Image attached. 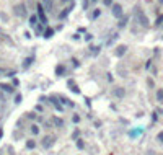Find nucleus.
I'll list each match as a JSON object with an SVG mask.
<instances>
[{"label": "nucleus", "mask_w": 163, "mask_h": 155, "mask_svg": "<svg viewBox=\"0 0 163 155\" xmlns=\"http://www.w3.org/2000/svg\"><path fill=\"white\" fill-rule=\"evenodd\" d=\"M90 3H91L90 0H82V8L87 12V10H88V7H90Z\"/></svg>", "instance_id": "c756f323"}, {"label": "nucleus", "mask_w": 163, "mask_h": 155, "mask_svg": "<svg viewBox=\"0 0 163 155\" xmlns=\"http://www.w3.org/2000/svg\"><path fill=\"white\" fill-rule=\"evenodd\" d=\"M42 147H44V149H51V147L55 144V137L54 136H46L44 139H42Z\"/></svg>", "instance_id": "6e6552de"}, {"label": "nucleus", "mask_w": 163, "mask_h": 155, "mask_svg": "<svg viewBox=\"0 0 163 155\" xmlns=\"http://www.w3.org/2000/svg\"><path fill=\"white\" fill-rule=\"evenodd\" d=\"M152 121H153V123H157V121H158V113H157V111H153V113H152Z\"/></svg>", "instance_id": "58836bf2"}, {"label": "nucleus", "mask_w": 163, "mask_h": 155, "mask_svg": "<svg viewBox=\"0 0 163 155\" xmlns=\"http://www.w3.org/2000/svg\"><path fill=\"white\" fill-rule=\"evenodd\" d=\"M54 72H55V75H57V77H64L67 74V69H65V65H64V64H57Z\"/></svg>", "instance_id": "f8f14e48"}, {"label": "nucleus", "mask_w": 163, "mask_h": 155, "mask_svg": "<svg viewBox=\"0 0 163 155\" xmlns=\"http://www.w3.org/2000/svg\"><path fill=\"white\" fill-rule=\"evenodd\" d=\"M74 8H75V2H72L69 7H65V8H64V10L59 13V17H57V18H59V20H65V18L70 15V13H72V10H74Z\"/></svg>", "instance_id": "423d86ee"}, {"label": "nucleus", "mask_w": 163, "mask_h": 155, "mask_svg": "<svg viewBox=\"0 0 163 155\" xmlns=\"http://www.w3.org/2000/svg\"><path fill=\"white\" fill-rule=\"evenodd\" d=\"M59 100H60V103L62 104H65V106H70V108H75V103L72 101V100H69V98H65V96H59Z\"/></svg>", "instance_id": "f3484780"}, {"label": "nucleus", "mask_w": 163, "mask_h": 155, "mask_svg": "<svg viewBox=\"0 0 163 155\" xmlns=\"http://www.w3.org/2000/svg\"><path fill=\"white\" fill-rule=\"evenodd\" d=\"M26 118H28V119H33V121H34V119H38V114H36L34 111H33V113H26Z\"/></svg>", "instance_id": "2f4dec72"}, {"label": "nucleus", "mask_w": 163, "mask_h": 155, "mask_svg": "<svg viewBox=\"0 0 163 155\" xmlns=\"http://www.w3.org/2000/svg\"><path fill=\"white\" fill-rule=\"evenodd\" d=\"M85 103H87V106L91 108V101H90V98H85Z\"/></svg>", "instance_id": "09e8293b"}, {"label": "nucleus", "mask_w": 163, "mask_h": 155, "mask_svg": "<svg viewBox=\"0 0 163 155\" xmlns=\"http://www.w3.org/2000/svg\"><path fill=\"white\" fill-rule=\"evenodd\" d=\"M52 123H49V121H44V124H42V128H46V129H49V128H52Z\"/></svg>", "instance_id": "a19ab883"}, {"label": "nucleus", "mask_w": 163, "mask_h": 155, "mask_svg": "<svg viewBox=\"0 0 163 155\" xmlns=\"http://www.w3.org/2000/svg\"><path fill=\"white\" fill-rule=\"evenodd\" d=\"M13 103H15V104H21V103H23V95H21V93H15V100H13Z\"/></svg>", "instance_id": "b1692460"}, {"label": "nucleus", "mask_w": 163, "mask_h": 155, "mask_svg": "<svg viewBox=\"0 0 163 155\" xmlns=\"http://www.w3.org/2000/svg\"><path fill=\"white\" fill-rule=\"evenodd\" d=\"M0 20H2V22H3V23H7V22H8V17H7V15H5V13L2 12V13H0Z\"/></svg>", "instance_id": "ea45409f"}, {"label": "nucleus", "mask_w": 163, "mask_h": 155, "mask_svg": "<svg viewBox=\"0 0 163 155\" xmlns=\"http://www.w3.org/2000/svg\"><path fill=\"white\" fill-rule=\"evenodd\" d=\"M80 38H82V36H80V33H75V34H72V39H74V41H80Z\"/></svg>", "instance_id": "79ce46f5"}, {"label": "nucleus", "mask_w": 163, "mask_h": 155, "mask_svg": "<svg viewBox=\"0 0 163 155\" xmlns=\"http://www.w3.org/2000/svg\"><path fill=\"white\" fill-rule=\"evenodd\" d=\"M153 25H155V26H163V15H158Z\"/></svg>", "instance_id": "c85d7f7f"}, {"label": "nucleus", "mask_w": 163, "mask_h": 155, "mask_svg": "<svg viewBox=\"0 0 163 155\" xmlns=\"http://www.w3.org/2000/svg\"><path fill=\"white\" fill-rule=\"evenodd\" d=\"M127 23H129V15H124L121 20H119L117 28H119V30H122V28H126V26H127Z\"/></svg>", "instance_id": "6ab92c4d"}, {"label": "nucleus", "mask_w": 163, "mask_h": 155, "mask_svg": "<svg viewBox=\"0 0 163 155\" xmlns=\"http://www.w3.org/2000/svg\"><path fill=\"white\" fill-rule=\"evenodd\" d=\"M157 140H158L160 144H163V131H160V132L157 134Z\"/></svg>", "instance_id": "4c0bfd02"}, {"label": "nucleus", "mask_w": 163, "mask_h": 155, "mask_svg": "<svg viewBox=\"0 0 163 155\" xmlns=\"http://www.w3.org/2000/svg\"><path fill=\"white\" fill-rule=\"evenodd\" d=\"M70 62H72V65H74L75 69H79V67H80V62H79V59L72 57V59H70Z\"/></svg>", "instance_id": "473e14b6"}, {"label": "nucleus", "mask_w": 163, "mask_h": 155, "mask_svg": "<svg viewBox=\"0 0 163 155\" xmlns=\"http://www.w3.org/2000/svg\"><path fill=\"white\" fill-rule=\"evenodd\" d=\"M12 85H13V87H18V85H20V80L17 79V77H13V82H12Z\"/></svg>", "instance_id": "c03bdc74"}, {"label": "nucleus", "mask_w": 163, "mask_h": 155, "mask_svg": "<svg viewBox=\"0 0 163 155\" xmlns=\"http://www.w3.org/2000/svg\"><path fill=\"white\" fill-rule=\"evenodd\" d=\"M147 85H148V88H153V87H155L153 79H150V77H148V79H147Z\"/></svg>", "instance_id": "c9c22d12"}, {"label": "nucleus", "mask_w": 163, "mask_h": 155, "mask_svg": "<svg viewBox=\"0 0 163 155\" xmlns=\"http://www.w3.org/2000/svg\"><path fill=\"white\" fill-rule=\"evenodd\" d=\"M83 39H85V43H90L91 39H93V34L91 33H85V36H83Z\"/></svg>", "instance_id": "7c9ffc66"}, {"label": "nucleus", "mask_w": 163, "mask_h": 155, "mask_svg": "<svg viewBox=\"0 0 163 155\" xmlns=\"http://www.w3.org/2000/svg\"><path fill=\"white\" fill-rule=\"evenodd\" d=\"M101 126V121H95V128H100Z\"/></svg>", "instance_id": "864d4df0"}, {"label": "nucleus", "mask_w": 163, "mask_h": 155, "mask_svg": "<svg viewBox=\"0 0 163 155\" xmlns=\"http://www.w3.org/2000/svg\"><path fill=\"white\" fill-rule=\"evenodd\" d=\"M7 77H10V79H13V77H15V72H7Z\"/></svg>", "instance_id": "3c124183"}, {"label": "nucleus", "mask_w": 163, "mask_h": 155, "mask_svg": "<svg viewBox=\"0 0 163 155\" xmlns=\"http://www.w3.org/2000/svg\"><path fill=\"white\" fill-rule=\"evenodd\" d=\"M54 33H55V28H51V26H46V30L44 33H42V38L44 39H51L54 36Z\"/></svg>", "instance_id": "ddd939ff"}, {"label": "nucleus", "mask_w": 163, "mask_h": 155, "mask_svg": "<svg viewBox=\"0 0 163 155\" xmlns=\"http://www.w3.org/2000/svg\"><path fill=\"white\" fill-rule=\"evenodd\" d=\"M31 134H33V136H38V134H39V126L38 124L31 126Z\"/></svg>", "instance_id": "cd10ccee"}, {"label": "nucleus", "mask_w": 163, "mask_h": 155, "mask_svg": "<svg viewBox=\"0 0 163 155\" xmlns=\"http://www.w3.org/2000/svg\"><path fill=\"white\" fill-rule=\"evenodd\" d=\"M28 25H30V28H33V30H34V28L39 25V18H38V15H34V13H33L31 17H28Z\"/></svg>", "instance_id": "9b49d317"}, {"label": "nucleus", "mask_w": 163, "mask_h": 155, "mask_svg": "<svg viewBox=\"0 0 163 155\" xmlns=\"http://www.w3.org/2000/svg\"><path fill=\"white\" fill-rule=\"evenodd\" d=\"M75 144H77V149H79V150H83V149H85V140H83V139L75 140Z\"/></svg>", "instance_id": "a878e982"}, {"label": "nucleus", "mask_w": 163, "mask_h": 155, "mask_svg": "<svg viewBox=\"0 0 163 155\" xmlns=\"http://www.w3.org/2000/svg\"><path fill=\"white\" fill-rule=\"evenodd\" d=\"M51 123L54 124V128H64V119H62V118H57V116H54Z\"/></svg>", "instance_id": "aec40b11"}, {"label": "nucleus", "mask_w": 163, "mask_h": 155, "mask_svg": "<svg viewBox=\"0 0 163 155\" xmlns=\"http://www.w3.org/2000/svg\"><path fill=\"white\" fill-rule=\"evenodd\" d=\"M33 62H34V57H33V56H28V57L23 59V64H21V67L26 70V69H30L33 65Z\"/></svg>", "instance_id": "dca6fc26"}, {"label": "nucleus", "mask_w": 163, "mask_h": 155, "mask_svg": "<svg viewBox=\"0 0 163 155\" xmlns=\"http://www.w3.org/2000/svg\"><path fill=\"white\" fill-rule=\"evenodd\" d=\"M67 87H69L70 91H74L75 95H80V88L77 87V83H75L74 79H69V80H67Z\"/></svg>", "instance_id": "1a4fd4ad"}, {"label": "nucleus", "mask_w": 163, "mask_h": 155, "mask_svg": "<svg viewBox=\"0 0 163 155\" xmlns=\"http://www.w3.org/2000/svg\"><path fill=\"white\" fill-rule=\"evenodd\" d=\"M111 15L114 17V18H119L121 20L124 17V10H122V5L121 3H114L111 7Z\"/></svg>", "instance_id": "20e7f679"}, {"label": "nucleus", "mask_w": 163, "mask_h": 155, "mask_svg": "<svg viewBox=\"0 0 163 155\" xmlns=\"http://www.w3.org/2000/svg\"><path fill=\"white\" fill-rule=\"evenodd\" d=\"M134 13H136V22L142 28H150V20L144 13V10L140 7H134Z\"/></svg>", "instance_id": "f257e3e1"}, {"label": "nucleus", "mask_w": 163, "mask_h": 155, "mask_svg": "<svg viewBox=\"0 0 163 155\" xmlns=\"http://www.w3.org/2000/svg\"><path fill=\"white\" fill-rule=\"evenodd\" d=\"M100 17H101V10H100V8H95L93 13L90 15V20H91V22H95V20H98Z\"/></svg>", "instance_id": "4be33fe9"}, {"label": "nucleus", "mask_w": 163, "mask_h": 155, "mask_svg": "<svg viewBox=\"0 0 163 155\" xmlns=\"http://www.w3.org/2000/svg\"><path fill=\"white\" fill-rule=\"evenodd\" d=\"M34 147H36V142H34L33 139H30V140H26V149H34Z\"/></svg>", "instance_id": "bb28decb"}, {"label": "nucleus", "mask_w": 163, "mask_h": 155, "mask_svg": "<svg viewBox=\"0 0 163 155\" xmlns=\"http://www.w3.org/2000/svg\"><path fill=\"white\" fill-rule=\"evenodd\" d=\"M79 136H80V131H79V129H75L74 134H72V140H79V139H80Z\"/></svg>", "instance_id": "72a5a7b5"}, {"label": "nucleus", "mask_w": 163, "mask_h": 155, "mask_svg": "<svg viewBox=\"0 0 163 155\" xmlns=\"http://www.w3.org/2000/svg\"><path fill=\"white\" fill-rule=\"evenodd\" d=\"M39 103H49V96L41 95V96H39Z\"/></svg>", "instance_id": "e433bc0d"}, {"label": "nucleus", "mask_w": 163, "mask_h": 155, "mask_svg": "<svg viewBox=\"0 0 163 155\" xmlns=\"http://www.w3.org/2000/svg\"><path fill=\"white\" fill-rule=\"evenodd\" d=\"M2 137H3V131H2V129H0V139H2Z\"/></svg>", "instance_id": "6e6d98bb"}, {"label": "nucleus", "mask_w": 163, "mask_h": 155, "mask_svg": "<svg viewBox=\"0 0 163 155\" xmlns=\"http://www.w3.org/2000/svg\"><path fill=\"white\" fill-rule=\"evenodd\" d=\"M106 79H108V82H113V80H114V77H113L111 72H108V74H106Z\"/></svg>", "instance_id": "a18cd8bd"}, {"label": "nucleus", "mask_w": 163, "mask_h": 155, "mask_svg": "<svg viewBox=\"0 0 163 155\" xmlns=\"http://www.w3.org/2000/svg\"><path fill=\"white\" fill-rule=\"evenodd\" d=\"M25 38H26V39H31L33 36H31V33H30V31H25Z\"/></svg>", "instance_id": "de8ad7c7"}, {"label": "nucleus", "mask_w": 163, "mask_h": 155, "mask_svg": "<svg viewBox=\"0 0 163 155\" xmlns=\"http://www.w3.org/2000/svg\"><path fill=\"white\" fill-rule=\"evenodd\" d=\"M0 90L7 91V93H15V87L12 83H0Z\"/></svg>", "instance_id": "2eb2a0df"}, {"label": "nucleus", "mask_w": 163, "mask_h": 155, "mask_svg": "<svg viewBox=\"0 0 163 155\" xmlns=\"http://www.w3.org/2000/svg\"><path fill=\"white\" fill-rule=\"evenodd\" d=\"M72 121H74L75 124H77V123H80V116H79V114H74V116H72Z\"/></svg>", "instance_id": "37998d69"}, {"label": "nucleus", "mask_w": 163, "mask_h": 155, "mask_svg": "<svg viewBox=\"0 0 163 155\" xmlns=\"http://www.w3.org/2000/svg\"><path fill=\"white\" fill-rule=\"evenodd\" d=\"M142 134H144V128L131 129V131H129V137H131V139H136V137H140Z\"/></svg>", "instance_id": "4468645a"}, {"label": "nucleus", "mask_w": 163, "mask_h": 155, "mask_svg": "<svg viewBox=\"0 0 163 155\" xmlns=\"http://www.w3.org/2000/svg\"><path fill=\"white\" fill-rule=\"evenodd\" d=\"M59 2L60 3H65V2H69V0H59ZM72 2H74V0H72Z\"/></svg>", "instance_id": "5fc2aeb1"}, {"label": "nucleus", "mask_w": 163, "mask_h": 155, "mask_svg": "<svg viewBox=\"0 0 163 155\" xmlns=\"http://www.w3.org/2000/svg\"><path fill=\"white\" fill-rule=\"evenodd\" d=\"M126 52H127V46H126V44H119V46L114 49V56H116V57H122Z\"/></svg>", "instance_id": "9d476101"}, {"label": "nucleus", "mask_w": 163, "mask_h": 155, "mask_svg": "<svg viewBox=\"0 0 163 155\" xmlns=\"http://www.w3.org/2000/svg\"><path fill=\"white\" fill-rule=\"evenodd\" d=\"M155 96H157V101L158 103H163V88H158L157 90V95H155Z\"/></svg>", "instance_id": "393cba45"}, {"label": "nucleus", "mask_w": 163, "mask_h": 155, "mask_svg": "<svg viewBox=\"0 0 163 155\" xmlns=\"http://www.w3.org/2000/svg\"><path fill=\"white\" fill-rule=\"evenodd\" d=\"M152 67V61H147V64H145V69L148 70V69H150Z\"/></svg>", "instance_id": "8fccbe9b"}, {"label": "nucleus", "mask_w": 163, "mask_h": 155, "mask_svg": "<svg viewBox=\"0 0 163 155\" xmlns=\"http://www.w3.org/2000/svg\"><path fill=\"white\" fill-rule=\"evenodd\" d=\"M158 2H160V3H163V0H158Z\"/></svg>", "instance_id": "13d9d810"}, {"label": "nucleus", "mask_w": 163, "mask_h": 155, "mask_svg": "<svg viewBox=\"0 0 163 155\" xmlns=\"http://www.w3.org/2000/svg\"><path fill=\"white\" fill-rule=\"evenodd\" d=\"M117 39H119V34H117V33H113L111 36H109V39L106 41V46H113V44H114Z\"/></svg>", "instance_id": "412c9836"}, {"label": "nucleus", "mask_w": 163, "mask_h": 155, "mask_svg": "<svg viewBox=\"0 0 163 155\" xmlns=\"http://www.w3.org/2000/svg\"><path fill=\"white\" fill-rule=\"evenodd\" d=\"M79 33H87V30H85L83 26H80V28H79Z\"/></svg>", "instance_id": "603ef678"}, {"label": "nucleus", "mask_w": 163, "mask_h": 155, "mask_svg": "<svg viewBox=\"0 0 163 155\" xmlns=\"http://www.w3.org/2000/svg\"><path fill=\"white\" fill-rule=\"evenodd\" d=\"M52 2H54V0H42V5H44V8L47 10V12H51L52 10Z\"/></svg>", "instance_id": "5701e85b"}, {"label": "nucleus", "mask_w": 163, "mask_h": 155, "mask_svg": "<svg viewBox=\"0 0 163 155\" xmlns=\"http://www.w3.org/2000/svg\"><path fill=\"white\" fill-rule=\"evenodd\" d=\"M111 95L114 98H117V100H122L126 96V90H124V87H116V88L111 90Z\"/></svg>", "instance_id": "0eeeda50"}, {"label": "nucleus", "mask_w": 163, "mask_h": 155, "mask_svg": "<svg viewBox=\"0 0 163 155\" xmlns=\"http://www.w3.org/2000/svg\"><path fill=\"white\" fill-rule=\"evenodd\" d=\"M90 2H91V3H96V2H98V0H90Z\"/></svg>", "instance_id": "4d7b16f0"}, {"label": "nucleus", "mask_w": 163, "mask_h": 155, "mask_svg": "<svg viewBox=\"0 0 163 155\" xmlns=\"http://www.w3.org/2000/svg\"><path fill=\"white\" fill-rule=\"evenodd\" d=\"M13 13H15L17 17H20V18H26L28 17V10H26L25 2H20V3H17L15 7H13Z\"/></svg>", "instance_id": "7ed1b4c3"}, {"label": "nucleus", "mask_w": 163, "mask_h": 155, "mask_svg": "<svg viewBox=\"0 0 163 155\" xmlns=\"http://www.w3.org/2000/svg\"><path fill=\"white\" fill-rule=\"evenodd\" d=\"M34 109H36V111H39V113H42V111H44V108H42V104H36V108H34Z\"/></svg>", "instance_id": "49530a36"}, {"label": "nucleus", "mask_w": 163, "mask_h": 155, "mask_svg": "<svg viewBox=\"0 0 163 155\" xmlns=\"http://www.w3.org/2000/svg\"><path fill=\"white\" fill-rule=\"evenodd\" d=\"M101 47H103L101 44H98V46H90V54L93 56V57H96V56L101 52Z\"/></svg>", "instance_id": "a211bd4d"}, {"label": "nucleus", "mask_w": 163, "mask_h": 155, "mask_svg": "<svg viewBox=\"0 0 163 155\" xmlns=\"http://www.w3.org/2000/svg\"><path fill=\"white\" fill-rule=\"evenodd\" d=\"M103 5L104 7H113L114 5V0H103Z\"/></svg>", "instance_id": "f704fd0d"}, {"label": "nucleus", "mask_w": 163, "mask_h": 155, "mask_svg": "<svg viewBox=\"0 0 163 155\" xmlns=\"http://www.w3.org/2000/svg\"><path fill=\"white\" fill-rule=\"evenodd\" d=\"M49 104H52L54 109L55 111H59V113H64V104L59 101V96H49Z\"/></svg>", "instance_id": "39448f33"}, {"label": "nucleus", "mask_w": 163, "mask_h": 155, "mask_svg": "<svg viewBox=\"0 0 163 155\" xmlns=\"http://www.w3.org/2000/svg\"><path fill=\"white\" fill-rule=\"evenodd\" d=\"M36 10H38L36 15H38V18H39V23L44 25V26H49V25H47L49 22H47V17H46V8H44V5H42L41 2L36 3Z\"/></svg>", "instance_id": "f03ea898"}]
</instances>
